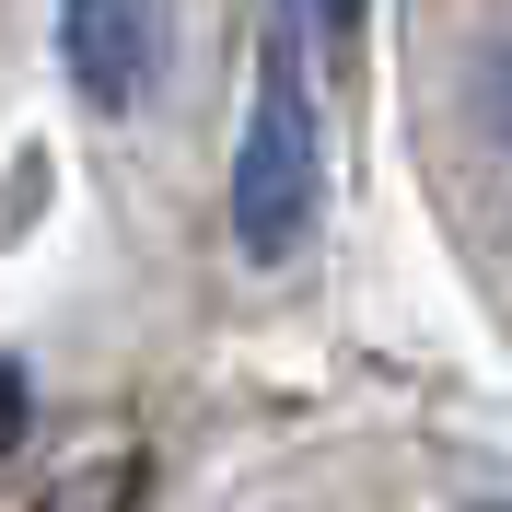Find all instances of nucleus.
Masks as SVG:
<instances>
[{
	"mask_svg": "<svg viewBox=\"0 0 512 512\" xmlns=\"http://www.w3.org/2000/svg\"><path fill=\"white\" fill-rule=\"evenodd\" d=\"M338 24V12H268V94L245 117V152H233V245L245 256H291L315 222V94H303V47Z\"/></svg>",
	"mask_w": 512,
	"mask_h": 512,
	"instance_id": "f257e3e1",
	"label": "nucleus"
},
{
	"mask_svg": "<svg viewBox=\"0 0 512 512\" xmlns=\"http://www.w3.org/2000/svg\"><path fill=\"white\" fill-rule=\"evenodd\" d=\"M163 47H175V12H152V0H117V12L82 0V12H59V59H70V82L94 105H140Z\"/></svg>",
	"mask_w": 512,
	"mask_h": 512,
	"instance_id": "f03ea898",
	"label": "nucleus"
},
{
	"mask_svg": "<svg viewBox=\"0 0 512 512\" xmlns=\"http://www.w3.org/2000/svg\"><path fill=\"white\" fill-rule=\"evenodd\" d=\"M489 128H501V152H512V59H501V94H489Z\"/></svg>",
	"mask_w": 512,
	"mask_h": 512,
	"instance_id": "7ed1b4c3",
	"label": "nucleus"
}]
</instances>
